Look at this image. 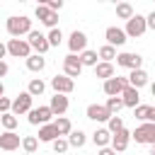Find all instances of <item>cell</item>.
<instances>
[{"label":"cell","mask_w":155,"mask_h":155,"mask_svg":"<svg viewBox=\"0 0 155 155\" xmlns=\"http://www.w3.org/2000/svg\"><path fill=\"white\" fill-rule=\"evenodd\" d=\"M145 29H148V17H143V15H136L133 19H128V22H126V34H128L131 39L143 36V34H145Z\"/></svg>","instance_id":"obj_6"},{"label":"cell","mask_w":155,"mask_h":155,"mask_svg":"<svg viewBox=\"0 0 155 155\" xmlns=\"http://www.w3.org/2000/svg\"><path fill=\"white\" fill-rule=\"evenodd\" d=\"M150 92H153V97H155V82H153V85H150Z\"/></svg>","instance_id":"obj_43"},{"label":"cell","mask_w":155,"mask_h":155,"mask_svg":"<svg viewBox=\"0 0 155 155\" xmlns=\"http://www.w3.org/2000/svg\"><path fill=\"white\" fill-rule=\"evenodd\" d=\"M27 41H29L31 51H34V53H39V56H44V53L51 48V44H48V36H46V34H41V31H36V29L29 34V39H27Z\"/></svg>","instance_id":"obj_9"},{"label":"cell","mask_w":155,"mask_h":155,"mask_svg":"<svg viewBox=\"0 0 155 155\" xmlns=\"http://www.w3.org/2000/svg\"><path fill=\"white\" fill-rule=\"evenodd\" d=\"M107 128H109L111 133L124 131V121H121V116H111V119H109V124H107Z\"/></svg>","instance_id":"obj_36"},{"label":"cell","mask_w":155,"mask_h":155,"mask_svg":"<svg viewBox=\"0 0 155 155\" xmlns=\"http://www.w3.org/2000/svg\"><path fill=\"white\" fill-rule=\"evenodd\" d=\"M51 87L56 90V94H70L75 90V80L68 75H56V78H51Z\"/></svg>","instance_id":"obj_13"},{"label":"cell","mask_w":155,"mask_h":155,"mask_svg":"<svg viewBox=\"0 0 155 155\" xmlns=\"http://www.w3.org/2000/svg\"><path fill=\"white\" fill-rule=\"evenodd\" d=\"M44 90H46V82H44L41 78H31V80H29V87H27V92H29L31 97H39V94H44Z\"/></svg>","instance_id":"obj_27"},{"label":"cell","mask_w":155,"mask_h":155,"mask_svg":"<svg viewBox=\"0 0 155 155\" xmlns=\"http://www.w3.org/2000/svg\"><path fill=\"white\" fill-rule=\"evenodd\" d=\"M51 116H56L53 111H51V107L46 104V107H34L31 111H29V124L31 126H46L48 121H51Z\"/></svg>","instance_id":"obj_4"},{"label":"cell","mask_w":155,"mask_h":155,"mask_svg":"<svg viewBox=\"0 0 155 155\" xmlns=\"http://www.w3.org/2000/svg\"><path fill=\"white\" fill-rule=\"evenodd\" d=\"M34 15H36V19H39L44 27H48V29H56V22H58V12H53L51 7H46L44 2H39V5H36V10H34Z\"/></svg>","instance_id":"obj_3"},{"label":"cell","mask_w":155,"mask_h":155,"mask_svg":"<svg viewBox=\"0 0 155 155\" xmlns=\"http://www.w3.org/2000/svg\"><path fill=\"white\" fill-rule=\"evenodd\" d=\"M124 107H126V104H124L121 97H107V109L111 111V116H119V111H121Z\"/></svg>","instance_id":"obj_31"},{"label":"cell","mask_w":155,"mask_h":155,"mask_svg":"<svg viewBox=\"0 0 155 155\" xmlns=\"http://www.w3.org/2000/svg\"><path fill=\"white\" fill-rule=\"evenodd\" d=\"M140 63H143V58L138 53H131V51H124L116 56V65L128 68V70H140Z\"/></svg>","instance_id":"obj_12"},{"label":"cell","mask_w":155,"mask_h":155,"mask_svg":"<svg viewBox=\"0 0 155 155\" xmlns=\"http://www.w3.org/2000/svg\"><path fill=\"white\" fill-rule=\"evenodd\" d=\"M116 17H119V19H126V22H128V19H133V17H136V12H133L131 2H119V5H116Z\"/></svg>","instance_id":"obj_26"},{"label":"cell","mask_w":155,"mask_h":155,"mask_svg":"<svg viewBox=\"0 0 155 155\" xmlns=\"http://www.w3.org/2000/svg\"><path fill=\"white\" fill-rule=\"evenodd\" d=\"M133 140H136V143H148V145H155V124H153V121L140 124V126L133 131Z\"/></svg>","instance_id":"obj_5"},{"label":"cell","mask_w":155,"mask_h":155,"mask_svg":"<svg viewBox=\"0 0 155 155\" xmlns=\"http://www.w3.org/2000/svg\"><path fill=\"white\" fill-rule=\"evenodd\" d=\"M53 145V153H58V155H63L68 148H70V143H68V138H58V140H53L51 143Z\"/></svg>","instance_id":"obj_37"},{"label":"cell","mask_w":155,"mask_h":155,"mask_svg":"<svg viewBox=\"0 0 155 155\" xmlns=\"http://www.w3.org/2000/svg\"><path fill=\"white\" fill-rule=\"evenodd\" d=\"M0 121H2V126H5V131H15L17 128V116L10 111V114H2L0 116Z\"/></svg>","instance_id":"obj_34"},{"label":"cell","mask_w":155,"mask_h":155,"mask_svg":"<svg viewBox=\"0 0 155 155\" xmlns=\"http://www.w3.org/2000/svg\"><path fill=\"white\" fill-rule=\"evenodd\" d=\"M12 104H15V99L0 97V111H2V114H10V111H12Z\"/></svg>","instance_id":"obj_38"},{"label":"cell","mask_w":155,"mask_h":155,"mask_svg":"<svg viewBox=\"0 0 155 155\" xmlns=\"http://www.w3.org/2000/svg\"><path fill=\"white\" fill-rule=\"evenodd\" d=\"M128 85L136 87V90L145 87V85H148V73H145L143 68H140V70H131V73H128Z\"/></svg>","instance_id":"obj_22"},{"label":"cell","mask_w":155,"mask_h":155,"mask_svg":"<svg viewBox=\"0 0 155 155\" xmlns=\"http://www.w3.org/2000/svg\"><path fill=\"white\" fill-rule=\"evenodd\" d=\"M46 36H48V44H51V46H61V41H63V31H61L58 27H56V29H51Z\"/></svg>","instance_id":"obj_35"},{"label":"cell","mask_w":155,"mask_h":155,"mask_svg":"<svg viewBox=\"0 0 155 155\" xmlns=\"http://www.w3.org/2000/svg\"><path fill=\"white\" fill-rule=\"evenodd\" d=\"M31 94L29 92H19L17 97H15V104H12V114L15 116H19V114H29L34 107H31Z\"/></svg>","instance_id":"obj_14"},{"label":"cell","mask_w":155,"mask_h":155,"mask_svg":"<svg viewBox=\"0 0 155 155\" xmlns=\"http://www.w3.org/2000/svg\"><path fill=\"white\" fill-rule=\"evenodd\" d=\"M97 58H99V53H97V51H90V48L80 53L82 65H92V68H97V65H99V61H97Z\"/></svg>","instance_id":"obj_30"},{"label":"cell","mask_w":155,"mask_h":155,"mask_svg":"<svg viewBox=\"0 0 155 155\" xmlns=\"http://www.w3.org/2000/svg\"><path fill=\"white\" fill-rule=\"evenodd\" d=\"M48 107H51V111H53L56 116H63V114L68 111L70 102H68V97H65V94H53V97H51V102H48Z\"/></svg>","instance_id":"obj_18"},{"label":"cell","mask_w":155,"mask_h":155,"mask_svg":"<svg viewBox=\"0 0 155 155\" xmlns=\"http://www.w3.org/2000/svg\"><path fill=\"white\" fill-rule=\"evenodd\" d=\"M94 75L102 78L104 82L111 80V78H116V75H114V63H104V61H99V65L94 68Z\"/></svg>","instance_id":"obj_23"},{"label":"cell","mask_w":155,"mask_h":155,"mask_svg":"<svg viewBox=\"0 0 155 155\" xmlns=\"http://www.w3.org/2000/svg\"><path fill=\"white\" fill-rule=\"evenodd\" d=\"M128 87V78H111V80H107L104 82V94L107 97H121L124 94V90Z\"/></svg>","instance_id":"obj_10"},{"label":"cell","mask_w":155,"mask_h":155,"mask_svg":"<svg viewBox=\"0 0 155 155\" xmlns=\"http://www.w3.org/2000/svg\"><path fill=\"white\" fill-rule=\"evenodd\" d=\"M150 155H155V145H153V148H150Z\"/></svg>","instance_id":"obj_44"},{"label":"cell","mask_w":155,"mask_h":155,"mask_svg":"<svg viewBox=\"0 0 155 155\" xmlns=\"http://www.w3.org/2000/svg\"><path fill=\"white\" fill-rule=\"evenodd\" d=\"M68 143H70V148H82L85 143H87V136H85V131H73L70 136H68Z\"/></svg>","instance_id":"obj_29"},{"label":"cell","mask_w":155,"mask_h":155,"mask_svg":"<svg viewBox=\"0 0 155 155\" xmlns=\"http://www.w3.org/2000/svg\"><path fill=\"white\" fill-rule=\"evenodd\" d=\"M58 138H61V133H58V128H56L53 124H46V126L39 128V140H41V143H53V140H58Z\"/></svg>","instance_id":"obj_21"},{"label":"cell","mask_w":155,"mask_h":155,"mask_svg":"<svg viewBox=\"0 0 155 155\" xmlns=\"http://www.w3.org/2000/svg\"><path fill=\"white\" fill-rule=\"evenodd\" d=\"M22 145V138L15 133V131H5L2 136H0V148L5 150V153H12V150H17Z\"/></svg>","instance_id":"obj_16"},{"label":"cell","mask_w":155,"mask_h":155,"mask_svg":"<svg viewBox=\"0 0 155 155\" xmlns=\"http://www.w3.org/2000/svg\"><path fill=\"white\" fill-rule=\"evenodd\" d=\"M104 39H107V44L109 46H124L126 41H128V34H126V29H121V27H107V31H104Z\"/></svg>","instance_id":"obj_11"},{"label":"cell","mask_w":155,"mask_h":155,"mask_svg":"<svg viewBox=\"0 0 155 155\" xmlns=\"http://www.w3.org/2000/svg\"><path fill=\"white\" fill-rule=\"evenodd\" d=\"M87 119H92V121H107L109 124V119H111V111L107 109V104H90L87 107Z\"/></svg>","instance_id":"obj_15"},{"label":"cell","mask_w":155,"mask_h":155,"mask_svg":"<svg viewBox=\"0 0 155 155\" xmlns=\"http://www.w3.org/2000/svg\"><path fill=\"white\" fill-rule=\"evenodd\" d=\"M39 143H41V140H39L36 136H24V138H22V148H24V153H29V155L36 153Z\"/></svg>","instance_id":"obj_32"},{"label":"cell","mask_w":155,"mask_h":155,"mask_svg":"<svg viewBox=\"0 0 155 155\" xmlns=\"http://www.w3.org/2000/svg\"><path fill=\"white\" fill-rule=\"evenodd\" d=\"M121 99H124V104H126V107L136 109V107H138V99H140V94H138V90H136V87H131V85H128V87L124 90Z\"/></svg>","instance_id":"obj_24"},{"label":"cell","mask_w":155,"mask_h":155,"mask_svg":"<svg viewBox=\"0 0 155 155\" xmlns=\"http://www.w3.org/2000/svg\"><path fill=\"white\" fill-rule=\"evenodd\" d=\"M44 68H46V61H44V56L34 53V56H29V58H27V70H31V73H41Z\"/></svg>","instance_id":"obj_25"},{"label":"cell","mask_w":155,"mask_h":155,"mask_svg":"<svg viewBox=\"0 0 155 155\" xmlns=\"http://www.w3.org/2000/svg\"><path fill=\"white\" fill-rule=\"evenodd\" d=\"M44 5H46V7H51L53 12H58V10L63 7V2H61V0H44Z\"/></svg>","instance_id":"obj_39"},{"label":"cell","mask_w":155,"mask_h":155,"mask_svg":"<svg viewBox=\"0 0 155 155\" xmlns=\"http://www.w3.org/2000/svg\"><path fill=\"white\" fill-rule=\"evenodd\" d=\"M111 138H114V133H111L109 128H97V131L92 133V140H94L97 148H109V145H111Z\"/></svg>","instance_id":"obj_20"},{"label":"cell","mask_w":155,"mask_h":155,"mask_svg":"<svg viewBox=\"0 0 155 155\" xmlns=\"http://www.w3.org/2000/svg\"><path fill=\"white\" fill-rule=\"evenodd\" d=\"M5 48H7V53H10L12 58H24V61H27L29 56H34L29 41H24V39H7Z\"/></svg>","instance_id":"obj_2"},{"label":"cell","mask_w":155,"mask_h":155,"mask_svg":"<svg viewBox=\"0 0 155 155\" xmlns=\"http://www.w3.org/2000/svg\"><path fill=\"white\" fill-rule=\"evenodd\" d=\"M24 155H29V153H24Z\"/></svg>","instance_id":"obj_45"},{"label":"cell","mask_w":155,"mask_h":155,"mask_svg":"<svg viewBox=\"0 0 155 155\" xmlns=\"http://www.w3.org/2000/svg\"><path fill=\"white\" fill-rule=\"evenodd\" d=\"M97 155H116V150L109 145V148H99V153H97Z\"/></svg>","instance_id":"obj_40"},{"label":"cell","mask_w":155,"mask_h":155,"mask_svg":"<svg viewBox=\"0 0 155 155\" xmlns=\"http://www.w3.org/2000/svg\"><path fill=\"white\" fill-rule=\"evenodd\" d=\"M68 48H70V53H75V56H80L82 51H87V34L80 31V29H75V31L68 36Z\"/></svg>","instance_id":"obj_8"},{"label":"cell","mask_w":155,"mask_h":155,"mask_svg":"<svg viewBox=\"0 0 155 155\" xmlns=\"http://www.w3.org/2000/svg\"><path fill=\"white\" fill-rule=\"evenodd\" d=\"M82 61H80V56H75V53H68L65 58H63V75H68V78H80V73H82Z\"/></svg>","instance_id":"obj_7"},{"label":"cell","mask_w":155,"mask_h":155,"mask_svg":"<svg viewBox=\"0 0 155 155\" xmlns=\"http://www.w3.org/2000/svg\"><path fill=\"white\" fill-rule=\"evenodd\" d=\"M53 126L58 128V133H61V136H70V133H73V124H70V119H68V116H58V119L53 121Z\"/></svg>","instance_id":"obj_28"},{"label":"cell","mask_w":155,"mask_h":155,"mask_svg":"<svg viewBox=\"0 0 155 155\" xmlns=\"http://www.w3.org/2000/svg\"><path fill=\"white\" fill-rule=\"evenodd\" d=\"M131 138H133V133H131L128 128H124V131H119V133H114V138H111V148H114L116 153H124V150L128 148V143H131Z\"/></svg>","instance_id":"obj_17"},{"label":"cell","mask_w":155,"mask_h":155,"mask_svg":"<svg viewBox=\"0 0 155 155\" xmlns=\"http://www.w3.org/2000/svg\"><path fill=\"white\" fill-rule=\"evenodd\" d=\"M5 27H7V34L12 36V39H19L22 34H31L34 29H31V19L29 17H24V15H12V17H7V22H5Z\"/></svg>","instance_id":"obj_1"},{"label":"cell","mask_w":155,"mask_h":155,"mask_svg":"<svg viewBox=\"0 0 155 155\" xmlns=\"http://www.w3.org/2000/svg\"><path fill=\"white\" fill-rule=\"evenodd\" d=\"M148 29H153V31H155V12H150V15H148Z\"/></svg>","instance_id":"obj_41"},{"label":"cell","mask_w":155,"mask_h":155,"mask_svg":"<svg viewBox=\"0 0 155 155\" xmlns=\"http://www.w3.org/2000/svg\"><path fill=\"white\" fill-rule=\"evenodd\" d=\"M133 116H136L138 121H143V124H148V121L155 124V107H150V104H138V107L133 109Z\"/></svg>","instance_id":"obj_19"},{"label":"cell","mask_w":155,"mask_h":155,"mask_svg":"<svg viewBox=\"0 0 155 155\" xmlns=\"http://www.w3.org/2000/svg\"><path fill=\"white\" fill-rule=\"evenodd\" d=\"M97 53H99V58H102L104 63H111V61L119 56V53H116V48H114V46H109V44H104V46H102Z\"/></svg>","instance_id":"obj_33"},{"label":"cell","mask_w":155,"mask_h":155,"mask_svg":"<svg viewBox=\"0 0 155 155\" xmlns=\"http://www.w3.org/2000/svg\"><path fill=\"white\" fill-rule=\"evenodd\" d=\"M7 70H10V65L2 61V63H0V75H7Z\"/></svg>","instance_id":"obj_42"}]
</instances>
